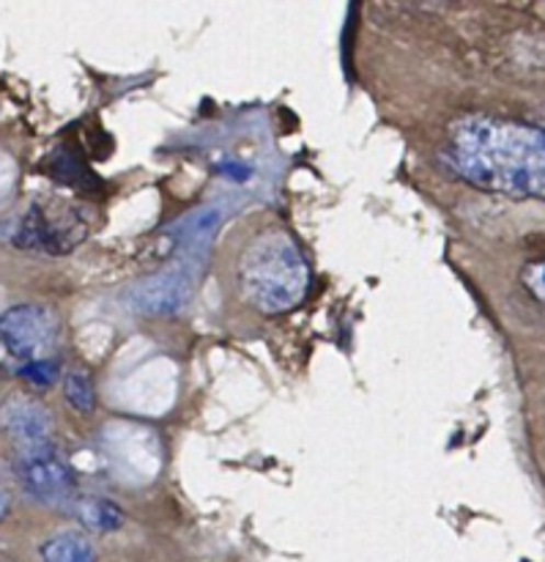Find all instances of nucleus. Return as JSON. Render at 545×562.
Here are the masks:
<instances>
[{"instance_id":"nucleus-1","label":"nucleus","mask_w":545,"mask_h":562,"mask_svg":"<svg viewBox=\"0 0 545 562\" xmlns=\"http://www.w3.org/2000/svg\"><path fill=\"white\" fill-rule=\"evenodd\" d=\"M442 159L482 192L545 201V130L502 115L472 113L455 121Z\"/></svg>"},{"instance_id":"nucleus-2","label":"nucleus","mask_w":545,"mask_h":562,"mask_svg":"<svg viewBox=\"0 0 545 562\" xmlns=\"http://www.w3.org/2000/svg\"><path fill=\"white\" fill-rule=\"evenodd\" d=\"M239 285L256 311L280 316L302 305L307 296L310 263L288 231L269 228L241 252Z\"/></svg>"},{"instance_id":"nucleus-3","label":"nucleus","mask_w":545,"mask_h":562,"mask_svg":"<svg viewBox=\"0 0 545 562\" xmlns=\"http://www.w3.org/2000/svg\"><path fill=\"white\" fill-rule=\"evenodd\" d=\"M88 231H91L88 214L77 203L38 195L27 203L22 217L14 220L11 245L44 256H66L82 245Z\"/></svg>"},{"instance_id":"nucleus-4","label":"nucleus","mask_w":545,"mask_h":562,"mask_svg":"<svg viewBox=\"0 0 545 562\" xmlns=\"http://www.w3.org/2000/svg\"><path fill=\"white\" fill-rule=\"evenodd\" d=\"M0 340H3V362L11 373L49 360V351L58 340L55 316L42 305H14L0 318Z\"/></svg>"},{"instance_id":"nucleus-5","label":"nucleus","mask_w":545,"mask_h":562,"mask_svg":"<svg viewBox=\"0 0 545 562\" xmlns=\"http://www.w3.org/2000/svg\"><path fill=\"white\" fill-rule=\"evenodd\" d=\"M197 274H201V256L179 258L173 267L132 285L126 302L132 311L146 313V316H168L184 307L195 294Z\"/></svg>"},{"instance_id":"nucleus-6","label":"nucleus","mask_w":545,"mask_h":562,"mask_svg":"<svg viewBox=\"0 0 545 562\" xmlns=\"http://www.w3.org/2000/svg\"><path fill=\"white\" fill-rule=\"evenodd\" d=\"M14 475L22 492L38 503H69L75 494V472L55 448L38 450V453H16Z\"/></svg>"},{"instance_id":"nucleus-7","label":"nucleus","mask_w":545,"mask_h":562,"mask_svg":"<svg viewBox=\"0 0 545 562\" xmlns=\"http://www.w3.org/2000/svg\"><path fill=\"white\" fill-rule=\"evenodd\" d=\"M3 426L14 439L16 453H38V450L55 448L49 412L36 401L11 398L3 406Z\"/></svg>"},{"instance_id":"nucleus-8","label":"nucleus","mask_w":545,"mask_h":562,"mask_svg":"<svg viewBox=\"0 0 545 562\" xmlns=\"http://www.w3.org/2000/svg\"><path fill=\"white\" fill-rule=\"evenodd\" d=\"M49 173L53 179L64 181L71 190L77 192H93L99 190V179L91 168L86 165V159L80 157V151L71 146H60L58 151L49 157Z\"/></svg>"},{"instance_id":"nucleus-9","label":"nucleus","mask_w":545,"mask_h":562,"mask_svg":"<svg viewBox=\"0 0 545 562\" xmlns=\"http://www.w3.org/2000/svg\"><path fill=\"white\" fill-rule=\"evenodd\" d=\"M71 508H75V519L93 532H115L124 521V514L113 499L80 497L71 503Z\"/></svg>"},{"instance_id":"nucleus-10","label":"nucleus","mask_w":545,"mask_h":562,"mask_svg":"<svg viewBox=\"0 0 545 562\" xmlns=\"http://www.w3.org/2000/svg\"><path fill=\"white\" fill-rule=\"evenodd\" d=\"M42 562H96V558H93V547L86 536L64 530L44 543Z\"/></svg>"},{"instance_id":"nucleus-11","label":"nucleus","mask_w":545,"mask_h":562,"mask_svg":"<svg viewBox=\"0 0 545 562\" xmlns=\"http://www.w3.org/2000/svg\"><path fill=\"white\" fill-rule=\"evenodd\" d=\"M64 393L66 404H69L71 409L80 412V415H88V412L93 409V384L86 371H71L69 376H66Z\"/></svg>"},{"instance_id":"nucleus-12","label":"nucleus","mask_w":545,"mask_h":562,"mask_svg":"<svg viewBox=\"0 0 545 562\" xmlns=\"http://www.w3.org/2000/svg\"><path fill=\"white\" fill-rule=\"evenodd\" d=\"M58 373H60V366L58 360H38L33 362V366L22 368L16 376L25 379L27 384H33V387H53L55 382H58Z\"/></svg>"},{"instance_id":"nucleus-13","label":"nucleus","mask_w":545,"mask_h":562,"mask_svg":"<svg viewBox=\"0 0 545 562\" xmlns=\"http://www.w3.org/2000/svg\"><path fill=\"white\" fill-rule=\"evenodd\" d=\"M521 280H524V289L545 305V261L530 263V267L524 269V274H521Z\"/></svg>"},{"instance_id":"nucleus-14","label":"nucleus","mask_w":545,"mask_h":562,"mask_svg":"<svg viewBox=\"0 0 545 562\" xmlns=\"http://www.w3.org/2000/svg\"><path fill=\"white\" fill-rule=\"evenodd\" d=\"M543 130H545V113H543Z\"/></svg>"}]
</instances>
